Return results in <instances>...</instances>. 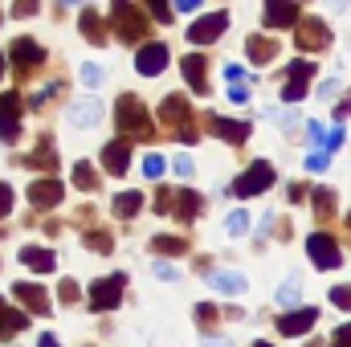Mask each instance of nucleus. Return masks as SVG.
<instances>
[{"label": "nucleus", "instance_id": "nucleus-1", "mask_svg": "<svg viewBox=\"0 0 351 347\" xmlns=\"http://www.w3.org/2000/svg\"><path fill=\"white\" fill-rule=\"evenodd\" d=\"M114 127L123 131L127 143H143V139L156 135L152 115H147V106H143L135 94H119V102H114Z\"/></svg>", "mask_w": 351, "mask_h": 347}, {"label": "nucleus", "instance_id": "nucleus-2", "mask_svg": "<svg viewBox=\"0 0 351 347\" xmlns=\"http://www.w3.org/2000/svg\"><path fill=\"white\" fill-rule=\"evenodd\" d=\"M147 8L143 4H127V0H114L110 4V25H114V33H119V41H127V45H135V41H143L147 37ZM147 45V41H143Z\"/></svg>", "mask_w": 351, "mask_h": 347}, {"label": "nucleus", "instance_id": "nucleus-3", "mask_svg": "<svg viewBox=\"0 0 351 347\" xmlns=\"http://www.w3.org/2000/svg\"><path fill=\"white\" fill-rule=\"evenodd\" d=\"M160 123H164L172 135H180L184 143H196V139H200V131L192 127V106H188L184 94H168V98L160 102Z\"/></svg>", "mask_w": 351, "mask_h": 347}, {"label": "nucleus", "instance_id": "nucleus-4", "mask_svg": "<svg viewBox=\"0 0 351 347\" xmlns=\"http://www.w3.org/2000/svg\"><path fill=\"white\" fill-rule=\"evenodd\" d=\"M8 62H12V74H16V78H29V74H37V70L45 66V49H41L33 37H12Z\"/></svg>", "mask_w": 351, "mask_h": 347}, {"label": "nucleus", "instance_id": "nucleus-5", "mask_svg": "<svg viewBox=\"0 0 351 347\" xmlns=\"http://www.w3.org/2000/svg\"><path fill=\"white\" fill-rule=\"evenodd\" d=\"M123 290H127V278L123 274H110V278H98L94 286H90V311L94 315H106V311H114L119 302H123Z\"/></svg>", "mask_w": 351, "mask_h": 347}, {"label": "nucleus", "instance_id": "nucleus-6", "mask_svg": "<svg viewBox=\"0 0 351 347\" xmlns=\"http://www.w3.org/2000/svg\"><path fill=\"white\" fill-rule=\"evenodd\" d=\"M315 74H319V66H315V62L294 58V62L286 66V86H282V98H286V102H302V98H306V90H311V82H315Z\"/></svg>", "mask_w": 351, "mask_h": 347}, {"label": "nucleus", "instance_id": "nucleus-7", "mask_svg": "<svg viewBox=\"0 0 351 347\" xmlns=\"http://www.w3.org/2000/svg\"><path fill=\"white\" fill-rule=\"evenodd\" d=\"M274 180H278V172H274V164H265V160H258V164H250L245 172L233 180V196H258V192H265V188H274Z\"/></svg>", "mask_w": 351, "mask_h": 347}, {"label": "nucleus", "instance_id": "nucleus-8", "mask_svg": "<svg viewBox=\"0 0 351 347\" xmlns=\"http://www.w3.org/2000/svg\"><path fill=\"white\" fill-rule=\"evenodd\" d=\"M21 110H25L21 94L16 90H4L0 94V139L4 143H16L21 139Z\"/></svg>", "mask_w": 351, "mask_h": 347}, {"label": "nucleus", "instance_id": "nucleus-9", "mask_svg": "<svg viewBox=\"0 0 351 347\" xmlns=\"http://www.w3.org/2000/svg\"><path fill=\"white\" fill-rule=\"evenodd\" d=\"M306 254H311V261H315L319 270L343 265V250H339V241H335L331 233H311V237H306Z\"/></svg>", "mask_w": 351, "mask_h": 347}, {"label": "nucleus", "instance_id": "nucleus-10", "mask_svg": "<svg viewBox=\"0 0 351 347\" xmlns=\"http://www.w3.org/2000/svg\"><path fill=\"white\" fill-rule=\"evenodd\" d=\"M294 41H298V49H302V53H323V49L331 45V33H327V25H323L319 16H302V25H298Z\"/></svg>", "mask_w": 351, "mask_h": 347}, {"label": "nucleus", "instance_id": "nucleus-11", "mask_svg": "<svg viewBox=\"0 0 351 347\" xmlns=\"http://www.w3.org/2000/svg\"><path fill=\"white\" fill-rule=\"evenodd\" d=\"M12 298L21 302L25 315H49V311H53L45 286H37V282H12Z\"/></svg>", "mask_w": 351, "mask_h": 347}, {"label": "nucleus", "instance_id": "nucleus-12", "mask_svg": "<svg viewBox=\"0 0 351 347\" xmlns=\"http://www.w3.org/2000/svg\"><path fill=\"white\" fill-rule=\"evenodd\" d=\"M225 29H229V12H208V16L192 21V29H188V41H192V45H213V41H217Z\"/></svg>", "mask_w": 351, "mask_h": 347}, {"label": "nucleus", "instance_id": "nucleus-13", "mask_svg": "<svg viewBox=\"0 0 351 347\" xmlns=\"http://www.w3.org/2000/svg\"><path fill=\"white\" fill-rule=\"evenodd\" d=\"M164 66H168V45H164V41H147V45H139V53H135V70H139L143 78L164 74Z\"/></svg>", "mask_w": 351, "mask_h": 347}, {"label": "nucleus", "instance_id": "nucleus-14", "mask_svg": "<svg viewBox=\"0 0 351 347\" xmlns=\"http://www.w3.org/2000/svg\"><path fill=\"white\" fill-rule=\"evenodd\" d=\"M204 127H208L217 139H225V143H245L250 131H254L250 123H237V119H225V115H213V110L204 115Z\"/></svg>", "mask_w": 351, "mask_h": 347}, {"label": "nucleus", "instance_id": "nucleus-15", "mask_svg": "<svg viewBox=\"0 0 351 347\" xmlns=\"http://www.w3.org/2000/svg\"><path fill=\"white\" fill-rule=\"evenodd\" d=\"M21 168H33V172L53 176V168H58V143H53L49 135H41L37 147H33L29 156H21Z\"/></svg>", "mask_w": 351, "mask_h": 347}, {"label": "nucleus", "instance_id": "nucleus-16", "mask_svg": "<svg viewBox=\"0 0 351 347\" xmlns=\"http://www.w3.org/2000/svg\"><path fill=\"white\" fill-rule=\"evenodd\" d=\"M315 323H319V311H315V307H298V311H286V315L278 319V331L290 335V339H298V335H306Z\"/></svg>", "mask_w": 351, "mask_h": 347}, {"label": "nucleus", "instance_id": "nucleus-17", "mask_svg": "<svg viewBox=\"0 0 351 347\" xmlns=\"http://www.w3.org/2000/svg\"><path fill=\"white\" fill-rule=\"evenodd\" d=\"M62 184L53 180V176H45V180H33V188H29V204L41 213V208H58L62 204Z\"/></svg>", "mask_w": 351, "mask_h": 347}, {"label": "nucleus", "instance_id": "nucleus-18", "mask_svg": "<svg viewBox=\"0 0 351 347\" xmlns=\"http://www.w3.org/2000/svg\"><path fill=\"white\" fill-rule=\"evenodd\" d=\"M262 21L269 25V29H298L302 25V8L298 4H265L262 8Z\"/></svg>", "mask_w": 351, "mask_h": 347}, {"label": "nucleus", "instance_id": "nucleus-19", "mask_svg": "<svg viewBox=\"0 0 351 347\" xmlns=\"http://www.w3.org/2000/svg\"><path fill=\"white\" fill-rule=\"evenodd\" d=\"M200 208H204V196H200V192H192V188H176L172 217L180 221V225H192V221L200 217Z\"/></svg>", "mask_w": 351, "mask_h": 347}, {"label": "nucleus", "instance_id": "nucleus-20", "mask_svg": "<svg viewBox=\"0 0 351 347\" xmlns=\"http://www.w3.org/2000/svg\"><path fill=\"white\" fill-rule=\"evenodd\" d=\"M102 168L110 176H127V168H131V143L127 139H110L102 147Z\"/></svg>", "mask_w": 351, "mask_h": 347}, {"label": "nucleus", "instance_id": "nucleus-21", "mask_svg": "<svg viewBox=\"0 0 351 347\" xmlns=\"http://www.w3.org/2000/svg\"><path fill=\"white\" fill-rule=\"evenodd\" d=\"M180 70H184V82L192 94H208V62L200 58V53H188L184 62H180Z\"/></svg>", "mask_w": 351, "mask_h": 347}, {"label": "nucleus", "instance_id": "nucleus-22", "mask_svg": "<svg viewBox=\"0 0 351 347\" xmlns=\"http://www.w3.org/2000/svg\"><path fill=\"white\" fill-rule=\"evenodd\" d=\"M245 53L254 66H269L278 58V37H265V33H250L245 37Z\"/></svg>", "mask_w": 351, "mask_h": 347}, {"label": "nucleus", "instance_id": "nucleus-23", "mask_svg": "<svg viewBox=\"0 0 351 347\" xmlns=\"http://www.w3.org/2000/svg\"><path fill=\"white\" fill-rule=\"evenodd\" d=\"M25 327H29V315H25L21 307L4 302V294H0V339H12V335L25 331Z\"/></svg>", "mask_w": 351, "mask_h": 347}, {"label": "nucleus", "instance_id": "nucleus-24", "mask_svg": "<svg viewBox=\"0 0 351 347\" xmlns=\"http://www.w3.org/2000/svg\"><path fill=\"white\" fill-rule=\"evenodd\" d=\"M66 119H70L74 127H94V123L102 119V102H98V98H78V102H70Z\"/></svg>", "mask_w": 351, "mask_h": 347}, {"label": "nucleus", "instance_id": "nucleus-25", "mask_svg": "<svg viewBox=\"0 0 351 347\" xmlns=\"http://www.w3.org/2000/svg\"><path fill=\"white\" fill-rule=\"evenodd\" d=\"M16 258H21V265H29L33 274H49V270L58 265V254H53V250H45V246H25Z\"/></svg>", "mask_w": 351, "mask_h": 347}, {"label": "nucleus", "instance_id": "nucleus-26", "mask_svg": "<svg viewBox=\"0 0 351 347\" xmlns=\"http://www.w3.org/2000/svg\"><path fill=\"white\" fill-rule=\"evenodd\" d=\"M204 278H208V286L213 290H221V294H245V278L241 274H229V270H200Z\"/></svg>", "mask_w": 351, "mask_h": 347}, {"label": "nucleus", "instance_id": "nucleus-27", "mask_svg": "<svg viewBox=\"0 0 351 347\" xmlns=\"http://www.w3.org/2000/svg\"><path fill=\"white\" fill-rule=\"evenodd\" d=\"M78 25H82V33H86L90 45H106V29H102L98 8H82V12H78Z\"/></svg>", "mask_w": 351, "mask_h": 347}, {"label": "nucleus", "instance_id": "nucleus-28", "mask_svg": "<svg viewBox=\"0 0 351 347\" xmlns=\"http://www.w3.org/2000/svg\"><path fill=\"white\" fill-rule=\"evenodd\" d=\"M139 208H143V192H119L114 204H110V213H114L119 221H131Z\"/></svg>", "mask_w": 351, "mask_h": 347}, {"label": "nucleus", "instance_id": "nucleus-29", "mask_svg": "<svg viewBox=\"0 0 351 347\" xmlns=\"http://www.w3.org/2000/svg\"><path fill=\"white\" fill-rule=\"evenodd\" d=\"M184 250H188L184 237H168V233H156V237H152V254H156V258H180Z\"/></svg>", "mask_w": 351, "mask_h": 347}, {"label": "nucleus", "instance_id": "nucleus-30", "mask_svg": "<svg viewBox=\"0 0 351 347\" xmlns=\"http://www.w3.org/2000/svg\"><path fill=\"white\" fill-rule=\"evenodd\" d=\"M311 204H315V217H319L323 225L335 217V192H331V188H315V192H311Z\"/></svg>", "mask_w": 351, "mask_h": 347}, {"label": "nucleus", "instance_id": "nucleus-31", "mask_svg": "<svg viewBox=\"0 0 351 347\" xmlns=\"http://www.w3.org/2000/svg\"><path fill=\"white\" fill-rule=\"evenodd\" d=\"M82 246L94 250V254H110V250H114V237H110L106 229H86V233H82Z\"/></svg>", "mask_w": 351, "mask_h": 347}, {"label": "nucleus", "instance_id": "nucleus-32", "mask_svg": "<svg viewBox=\"0 0 351 347\" xmlns=\"http://www.w3.org/2000/svg\"><path fill=\"white\" fill-rule=\"evenodd\" d=\"M74 184H78L82 192H98V172L90 168L86 160H78V164H74Z\"/></svg>", "mask_w": 351, "mask_h": 347}, {"label": "nucleus", "instance_id": "nucleus-33", "mask_svg": "<svg viewBox=\"0 0 351 347\" xmlns=\"http://www.w3.org/2000/svg\"><path fill=\"white\" fill-rule=\"evenodd\" d=\"M225 233H229V237H245V233H250V213H245V208L229 213V221H225Z\"/></svg>", "mask_w": 351, "mask_h": 347}, {"label": "nucleus", "instance_id": "nucleus-34", "mask_svg": "<svg viewBox=\"0 0 351 347\" xmlns=\"http://www.w3.org/2000/svg\"><path fill=\"white\" fill-rule=\"evenodd\" d=\"M172 204H176V188H160L156 200H152V208H156L160 217H172Z\"/></svg>", "mask_w": 351, "mask_h": 347}, {"label": "nucleus", "instance_id": "nucleus-35", "mask_svg": "<svg viewBox=\"0 0 351 347\" xmlns=\"http://www.w3.org/2000/svg\"><path fill=\"white\" fill-rule=\"evenodd\" d=\"M274 298H278L282 307H294V302H298V278H286V282L278 286V294H274Z\"/></svg>", "mask_w": 351, "mask_h": 347}, {"label": "nucleus", "instance_id": "nucleus-36", "mask_svg": "<svg viewBox=\"0 0 351 347\" xmlns=\"http://www.w3.org/2000/svg\"><path fill=\"white\" fill-rule=\"evenodd\" d=\"M196 323L208 331V327H217V323H221V311H217L213 302H200V307H196Z\"/></svg>", "mask_w": 351, "mask_h": 347}, {"label": "nucleus", "instance_id": "nucleus-37", "mask_svg": "<svg viewBox=\"0 0 351 347\" xmlns=\"http://www.w3.org/2000/svg\"><path fill=\"white\" fill-rule=\"evenodd\" d=\"M327 294H331V307H335V311H351V282H343V286H331Z\"/></svg>", "mask_w": 351, "mask_h": 347}, {"label": "nucleus", "instance_id": "nucleus-38", "mask_svg": "<svg viewBox=\"0 0 351 347\" xmlns=\"http://www.w3.org/2000/svg\"><path fill=\"white\" fill-rule=\"evenodd\" d=\"M164 168H168V160H164V156H156V152H152V156H143V176H147V180H160Z\"/></svg>", "mask_w": 351, "mask_h": 347}, {"label": "nucleus", "instance_id": "nucleus-39", "mask_svg": "<svg viewBox=\"0 0 351 347\" xmlns=\"http://www.w3.org/2000/svg\"><path fill=\"white\" fill-rule=\"evenodd\" d=\"M58 90H62V82H53V86L37 90V94H33V98H29V110H45V102H49V98H53V94H58Z\"/></svg>", "mask_w": 351, "mask_h": 347}, {"label": "nucleus", "instance_id": "nucleus-40", "mask_svg": "<svg viewBox=\"0 0 351 347\" xmlns=\"http://www.w3.org/2000/svg\"><path fill=\"white\" fill-rule=\"evenodd\" d=\"M82 82H86L90 90L102 86V66H98V62H82Z\"/></svg>", "mask_w": 351, "mask_h": 347}, {"label": "nucleus", "instance_id": "nucleus-41", "mask_svg": "<svg viewBox=\"0 0 351 347\" xmlns=\"http://www.w3.org/2000/svg\"><path fill=\"white\" fill-rule=\"evenodd\" d=\"M58 294H62V302L70 307V302H78V294H82V290H78V282H74V278H62V286H58Z\"/></svg>", "mask_w": 351, "mask_h": 347}, {"label": "nucleus", "instance_id": "nucleus-42", "mask_svg": "<svg viewBox=\"0 0 351 347\" xmlns=\"http://www.w3.org/2000/svg\"><path fill=\"white\" fill-rule=\"evenodd\" d=\"M172 168H176V176H184V180H188V176H196V164H192V156H184V152H180V156L172 160Z\"/></svg>", "mask_w": 351, "mask_h": 347}, {"label": "nucleus", "instance_id": "nucleus-43", "mask_svg": "<svg viewBox=\"0 0 351 347\" xmlns=\"http://www.w3.org/2000/svg\"><path fill=\"white\" fill-rule=\"evenodd\" d=\"M306 135H311L315 143H327V139H331V131H327V127H323L319 119H311V123H306Z\"/></svg>", "mask_w": 351, "mask_h": 347}, {"label": "nucleus", "instance_id": "nucleus-44", "mask_svg": "<svg viewBox=\"0 0 351 347\" xmlns=\"http://www.w3.org/2000/svg\"><path fill=\"white\" fill-rule=\"evenodd\" d=\"M229 102H250V82H237V86H229Z\"/></svg>", "mask_w": 351, "mask_h": 347}, {"label": "nucleus", "instance_id": "nucleus-45", "mask_svg": "<svg viewBox=\"0 0 351 347\" xmlns=\"http://www.w3.org/2000/svg\"><path fill=\"white\" fill-rule=\"evenodd\" d=\"M12 213V184H0V217Z\"/></svg>", "mask_w": 351, "mask_h": 347}, {"label": "nucleus", "instance_id": "nucleus-46", "mask_svg": "<svg viewBox=\"0 0 351 347\" xmlns=\"http://www.w3.org/2000/svg\"><path fill=\"white\" fill-rule=\"evenodd\" d=\"M156 278H164V282H176V278H180V270H176V265H168V261H156Z\"/></svg>", "mask_w": 351, "mask_h": 347}, {"label": "nucleus", "instance_id": "nucleus-47", "mask_svg": "<svg viewBox=\"0 0 351 347\" xmlns=\"http://www.w3.org/2000/svg\"><path fill=\"white\" fill-rule=\"evenodd\" d=\"M331 347H351V323H343V327L331 335Z\"/></svg>", "mask_w": 351, "mask_h": 347}, {"label": "nucleus", "instance_id": "nucleus-48", "mask_svg": "<svg viewBox=\"0 0 351 347\" xmlns=\"http://www.w3.org/2000/svg\"><path fill=\"white\" fill-rule=\"evenodd\" d=\"M327 168V152H315V156H306V172H323Z\"/></svg>", "mask_w": 351, "mask_h": 347}, {"label": "nucleus", "instance_id": "nucleus-49", "mask_svg": "<svg viewBox=\"0 0 351 347\" xmlns=\"http://www.w3.org/2000/svg\"><path fill=\"white\" fill-rule=\"evenodd\" d=\"M147 12H152L156 21H172V8H168V4H147Z\"/></svg>", "mask_w": 351, "mask_h": 347}, {"label": "nucleus", "instance_id": "nucleus-50", "mask_svg": "<svg viewBox=\"0 0 351 347\" xmlns=\"http://www.w3.org/2000/svg\"><path fill=\"white\" fill-rule=\"evenodd\" d=\"M225 78H229V86H237V82H245V70L241 66H225Z\"/></svg>", "mask_w": 351, "mask_h": 347}, {"label": "nucleus", "instance_id": "nucleus-51", "mask_svg": "<svg viewBox=\"0 0 351 347\" xmlns=\"http://www.w3.org/2000/svg\"><path fill=\"white\" fill-rule=\"evenodd\" d=\"M306 196H311V192H306V188H302V184H290V200H294V204H302V200H306Z\"/></svg>", "mask_w": 351, "mask_h": 347}, {"label": "nucleus", "instance_id": "nucleus-52", "mask_svg": "<svg viewBox=\"0 0 351 347\" xmlns=\"http://www.w3.org/2000/svg\"><path fill=\"white\" fill-rule=\"evenodd\" d=\"M327 147H331V152H335V147H343V127H335V131H331V139H327Z\"/></svg>", "mask_w": 351, "mask_h": 347}, {"label": "nucleus", "instance_id": "nucleus-53", "mask_svg": "<svg viewBox=\"0 0 351 347\" xmlns=\"http://www.w3.org/2000/svg\"><path fill=\"white\" fill-rule=\"evenodd\" d=\"M33 12H37V4H16L12 8V16H33Z\"/></svg>", "mask_w": 351, "mask_h": 347}, {"label": "nucleus", "instance_id": "nucleus-54", "mask_svg": "<svg viewBox=\"0 0 351 347\" xmlns=\"http://www.w3.org/2000/svg\"><path fill=\"white\" fill-rule=\"evenodd\" d=\"M348 115H351V98H348V102H339V106H335V119H348Z\"/></svg>", "mask_w": 351, "mask_h": 347}, {"label": "nucleus", "instance_id": "nucleus-55", "mask_svg": "<svg viewBox=\"0 0 351 347\" xmlns=\"http://www.w3.org/2000/svg\"><path fill=\"white\" fill-rule=\"evenodd\" d=\"M335 90H339V82H323V86H319V94H323V98H331Z\"/></svg>", "mask_w": 351, "mask_h": 347}, {"label": "nucleus", "instance_id": "nucleus-56", "mask_svg": "<svg viewBox=\"0 0 351 347\" xmlns=\"http://www.w3.org/2000/svg\"><path fill=\"white\" fill-rule=\"evenodd\" d=\"M37 347H62V344H58V339H53V335H49V331H45V335H41V339H37Z\"/></svg>", "mask_w": 351, "mask_h": 347}, {"label": "nucleus", "instance_id": "nucleus-57", "mask_svg": "<svg viewBox=\"0 0 351 347\" xmlns=\"http://www.w3.org/2000/svg\"><path fill=\"white\" fill-rule=\"evenodd\" d=\"M200 347H233V344H225V339H208V335H204V344Z\"/></svg>", "mask_w": 351, "mask_h": 347}, {"label": "nucleus", "instance_id": "nucleus-58", "mask_svg": "<svg viewBox=\"0 0 351 347\" xmlns=\"http://www.w3.org/2000/svg\"><path fill=\"white\" fill-rule=\"evenodd\" d=\"M0 78H4V49H0Z\"/></svg>", "mask_w": 351, "mask_h": 347}, {"label": "nucleus", "instance_id": "nucleus-59", "mask_svg": "<svg viewBox=\"0 0 351 347\" xmlns=\"http://www.w3.org/2000/svg\"><path fill=\"white\" fill-rule=\"evenodd\" d=\"M254 347H274V344H265V339H258V344H254Z\"/></svg>", "mask_w": 351, "mask_h": 347}, {"label": "nucleus", "instance_id": "nucleus-60", "mask_svg": "<svg viewBox=\"0 0 351 347\" xmlns=\"http://www.w3.org/2000/svg\"><path fill=\"white\" fill-rule=\"evenodd\" d=\"M348 229H351V213H348Z\"/></svg>", "mask_w": 351, "mask_h": 347}]
</instances>
